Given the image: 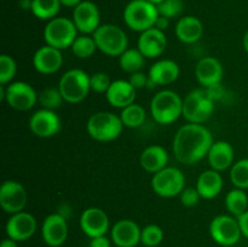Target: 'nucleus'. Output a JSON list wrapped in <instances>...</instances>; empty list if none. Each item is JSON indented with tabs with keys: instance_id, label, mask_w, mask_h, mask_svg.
I'll return each instance as SVG.
<instances>
[{
	"instance_id": "obj_51",
	"label": "nucleus",
	"mask_w": 248,
	"mask_h": 247,
	"mask_svg": "<svg viewBox=\"0 0 248 247\" xmlns=\"http://www.w3.org/2000/svg\"><path fill=\"white\" fill-rule=\"evenodd\" d=\"M247 150H248V144H247Z\"/></svg>"
},
{
	"instance_id": "obj_1",
	"label": "nucleus",
	"mask_w": 248,
	"mask_h": 247,
	"mask_svg": "<svg viewBox=\"0 0 248 247\" xmlns=\"http://www.w3.org/2000/svg\"><path fill=\"white\" fill-rule=\"evenodd\" d=\"M211 131L202 124H186L176 132L172 143L174 157L181 164L190 166L207 156L213 144Z\"/></svg>"
},
{
	"instance_id": "obj_24",
	"label": "nucleus",
	"mask_w": 248,
	"mask_h": 247,
	"mask_svg": "<svg viewBox=\"0 0 248 247\" xmlns=\"http://www.w3.org/2000/svg\"><path fill=\"white\" fill-rule=\"evenodd\" d=\"M181 74L178 63L172 60H160L150 67L148 75L153 84L156 86L170 85L176 81Z\"/></svg>"
},
{
	"instance_id": "obj_8",
	"label": "nucleus",
	"mask_w": 248,
	"mask_h": 247,
	"mask_svg": "<svg viewBox=\"0 0 248 247\" xmlns=\"http://www.w3.org/2000/svg\"><path fill=\"white\" fill-rule=\"evenodd\" d=\"M78 36V29L73 19L67 17H55L46 23L44 28V40L46 45L58 50L72 47Z\"/></svg>"
},
{
	"instance_id": "obj_43",
	"label": "nucleus",
	"mask_w": 248,
	"mask_h": 247,
	"mask_svg": "<svg viewBox=\"0 0 248 247\" xmlns=\"http://www.w3.org/2000/svg\"><path fill=\"white\" fill-rule=\"evenodd\" d=\"M237 220H239L242 236H245L246 239H248V210L244 213V215L240 216V217L237 218Z\"/></svg>"
},
{
	"instance_id": "obj_38",
	"label": "nucleus",
	"mask_w": 248,
	"mask_h": 247,
	"mask_svg": "<svg viewBox=\"0 0 248 247\" xmlns=\"http://www.w3.org/2000/svg\"><path fill=\"white\" fill-rule=\"evenodd\" d=\"M90 84H91V91L97 93H106L111 85V80L107 73L97 72L90 75Z\"/></svg>"
},
{
	"instance_id": "obj_11",
	"label": "nucleus",
	"mask_w": 248,
	"mask_h": 247,
	"mask_svg": "<svg viewBox=\"0 0 248 247\" xmlns=\"http://www.w3.org/2000/svg\"><path fill=\"white\" fill-rule=\"evenodd\" d=\"M4 101L15 110L27 111L35 106L39 94L28 82L15 81L5 85Z\"/></svg>"
},
{
	"instance_id": "obj_32",
	"label": "nucleus",
	"mask_w": 248,
	"mask_h": 247,
	"mask_svg": "<svg viewBox=\"0 0 248 247\" xmlns=\"http://www.w3.org/2000/svg\"><path fill=\"white\" fill-rule=\"evenodd\" d=\"M70 48H72V52L74 53V56H77L78 58H82V60L92 57L94 52L98 50L93 36L85 35V34L77 36Z\"/></svg>"
},
{
	"instance_id": "obj_31",
	"label": "nucleus",
	"mask_w": 248,
	"mask_h": 247,
	"mask_svg": "<svg viewBox=\"0 0 248 247\" xmlns=\"http://www.w3.org/2000/svg\"><path fill=\"white\" fill-rule=\"evenodd\" d=\"M120 118L125 127L137 128L144 124L147 119V111L140 104L132 103L126 108L121 109Z\"/></svg>"
},
{
	"instance_id": "obj_47",
	"label": "nucleus",
	"mask_w": 248,
	"mask_h": 247,
	"mask_svg": "<svg viewBox=\"0 0 248 247\" xmlns=\"http://www.w3.org/2000/svg\"><path fill=\"white\" fill-rule=\"evenodd\" d=\"M19 5L23 10H31V0H21Z\"/></svg>"
},
{
	"instance_id": "obj_17",
	"label": "nucleus",
	"mask_w": 248,
	"mask_h": 247,
	"mask_svg": "<svg viewBox=\"0 0 248 247\" xmlns=\"http://www.w3.org/2000/svg\"><path fill=\"white\" fill-rule=\"evenodd\" d=\"M80 228L90 239L103 236L109 230L108 215L99 207L86 208L80 216Z\"/></svg>"
},
{
	"instance_id": "obj_13",
	"label": "nucleus",
	"mask_w": 248,
	"mask_h": 247,
	"mask_svg": "<svg viewBox=\"0 0 248 247\" xmlns=\"http://www.w3.org/2000/svg\"><path fill=\"white\" fill-rule=\"evenodd\" d=\"M72 19L78 31L85 35H92L101 26V12L94 2L84 0L74 7Z\"/></svg>"
},
{
	"instance_id": "obj_26",
	"label": "nucleus",
	"mask_w": 248,
	"mask_h": 247,
	"mask_svg": "<svg viewBox=\"0 0 248 247\" xmlns=\"http://www.w3.org/2000/svg\"><path fill=\"white\" fill-rule=\"evenodd\" d=\"M223 185H224V181L220 172L212 169L202 172L196 181V189L201 198L206 200L217 198L222 193Z\"/></svg>"
},
{
	"instance_id": "obj_14",
	"label": "nucleus",
	"mask_w": 248,
	"mask_h": 247,
	"mask_svg": "<svg viewBox=\"0 0 248 247\" xmlns=\"http://www.w3.org/2000/svg\"><path fill=\"white\" fill-rule=\"evenodd\" d=\"M61 119L55 110L41 108L31 114L29 119V128L40 138H50L61 131Z\"/></svg>"
},
{
	"instance_id": "obj_12",
	"label": "nucleus",
	"mask_w": 248,
	"mask_h": 247,
	"mask_svg": "<svg viewBox=\"0 0 248 247\" xmlns=\"http://www.w3.org/2000/svg\"><path fill=\"white\" fill-rule=\"evenodd\" d=\"M28 201L26 188L17 181H5L0 186V206L9 215L22 212Z\"/></svg>"
},
{
	"instance_id": "obj_28",
	"label": "nucleus",
	"mask_w": 248,
	"mask_h": 247,
	"mask_svg": "<svg viewBox=\"0 0 248 247\" xmlns=\"http://www.w3.org/2000/svg\"><path fill=\"white\" fill-rule=\"evenodd\" d=\"M225 207L228 212L239 218L248 210V195L244 189L235 188L225 196Z\"/></svg>"
},
{
	"instance_id": "obj_20",
	"label": "nucleus",
	"mask_w": 248,
	"mask_h": 247,
	"mask_svg": "<svg viewBox=\"0 0 248 247\" xmlns=\"http://www.w3.org/2000/svg\"><path fill=\"white\" fill-rule=\"evenodd\" d=\"M138 50L145 58H156L165 52L167 47V38L165 31L153 28L142 31L138 38Z\"/></svg>"
},
{
	"instance_id": "obj_49",
	"label": "nucleus",
	"mask_w": 248,
	"mask_h": 247,
	"mask_svg": "<svg viewBox=\"0 0 248 247\" xmlns=\"http://www.w3.org/2000/svg\"><path fill=\"white\" fill-rule=\"evenodd\" d=\"M148 1L153 2V4H155V5H159L160 2H162V1H164V0H148Z\"/></svg>"
},
{
	"instance_id": "obj_23",
	"label": "nucleus",
	"mask_w": 248,
	"mask_h": 247,
	"mask_svg": "<svg viewBox=\"0 0 248 247\" xmlns=\"http://www.w3.org/2000/svg\"><path fill=\"white\" fill-rule=\"evenodd\" d=\"M207 159L211 169L218 172L225 171L234 165V148L227 140H216L211 145Z\"/></svg>"
},
{
	"instance_id": "obj_37",
	"label": "nucleus",
	"mask_w": 248,
	"mask_h": 247,
	"mask_svg": "<svg viewBox=\"0 0 248 247\" xmlns=\"http://www.w3.org/2000/svg\"><path fill=\"white\" fill-rule=\"evenodd\" d=\"M156 6L160 16H164L169 19L179 17L184 11L183 0H164Z\"/></svg>"
},
{
	"instance_id": "obj_19",
	"label": "nucleus",
	"mask_w": 248,
	"mask_h": 247,
	"mask_svg": "<svg viewBox=\"0 0 248 247\" xmlns=\"http://www.w3.org/2000/svg\"><path fill=\"white\" fill-rule=\"evenodd\" d=\"M63 64L62 51L52 46H41L33 56V67L38 73L51 75L57 73Z\"/></svg>"
},
{
	"instance_id": "obj_7",
	"label": "nucleus",
	"mask_w": 248,
	"mask_h": 247,
	"mask_svg": "<svg viewBox=\"0 0 248 247\" xmlns=\"http://www.w3.org/2000/svg\"><path fill=\"white\" fill-rule=\"evenodd\" d=\"M58 89L62 93L64 102L80 103L89 96L91 91L90 75L82 69H70L61 77Z\"/></svg>"
},
{
	"instance_id": "obj_18",
	"label": "nucleus",
	"mask_w": 248,
	"mask_h": 247,
	"mask_svg": "<svg viewBox=\"0 0 248 247\" xmlns=\"http://www.w3.org/2000/svg\"><path fill=\"white\" fill-rule=\"evenodd\" d=\"M142 229L132 219H120L113 225L110 237L118 247H136L140 242Z\"/></svg>"
},
{
	"instance_id": "obj_46",
	"label": "nucleus",
	"mask_w": 248,
	"mask_h": 247,
	"mask_svg": "<svg viewBox=\"0 0 248 247\" xmlns=\"http://www.w3.org/2000/svg\"><path fill=\"white\" fill-rule=\"evenodd\" d=\"M0 247H18V244L15 240L7 237V239L2 240L1 244H0Z\"/></svg>"
},
{
	"instance_id": "obj_44",
	"label": "nucleus",
	"mask_w": 248,
	"mask_h": 247,
	"mask_svg": "<svg viewBox=\"0 0 248 247\" xmlns=\"http://www.w3.org/2000/svg\"><path fill=\"white\" fill-rule=\"evenodd\" d=\"M170 26V19L166 18L164 16H159V18L156 19V23H155V28L160 29V31H165Z\"/></svg>"
},
{
	"instance_id": "obj_27",
	"label": "nucleus",
	"mask_w": 248,
	"mask_h": 247,
	"mask_svg": "<svg viewBox=\"0 0 248 247\" xmlns=\"http://www.w3.org/2000/svg\"><path fill=\"white\" fill-rule=\"evenodd\" d=\"M176 35L184 44H195L202 38L203 24L198 17L184 16L176 24Z\"/></svg>"
},
{
	"instance_id": "obj_30",
	"label": "nucleus",
	"mask_w": 248,
	"mask_h": 247,
	"mask_svg": "<svg viewBox=\"0 0 248 247\" xmlns=\"http://www.w3.org/2000/svg\"><path fill=\"white\" fill-rule=\"evenodd\" d=\"M145 62V57L138 48H127L123 55L119 57V64L125 73L133 74L140 72Z\"/></svg>"
},
{
	"instance_id": "obj_34",
	"label": "nucleus",
	"mask_w": 248,
	"mask_h": 247,
	"mask_svg": "<svg viewBox=\"0 0 248 247\" xmlns=\"http://www.w3.org/2000/svg\"><path fill=\"white\" fill-rule=\"evenodd\" d=\"M64 98L58 87H47L39 93V103L45 109L55 110L62 106Z\"/></svg>"
},
{
	"instance_id": "obj_15",
	"label": "nucleus",
	"mask_w": 248,
	"mask_h": 247,
	"mask_svg": "<svg viewBox=\"0 0 248 247\" xmlns=\"http://www.w3.org/2000/svg\"><path fill=\"white\" fill-rule=\"evenodd\" d=\"M36 219L33 215L28 212L15 213L7 219L5 225V232L7 237L17 242L26 241L31 239L36 232Z\"/></svg>"
},
{
	"instance_id": "obj_33",
	"label": "nucleus",
	"mask_w": 248,
	"mask_h": 247,
	"mask_svg": "<svg viewBox=\"0 0 248 247\" xmlns=\"http://www.w3.org/2000/svg\"><path fill=\"white\" fill-rule=\"evenodd\" d=\"M230 181L235 188L248 189V159H241L230 167Z\"/></svg>"
},
{
	"instance_id": "obj_42",
	"label": "nucleus",
	"mask_w": 248,
	"mask_h": 247,
	"mask_svg": "<svg viewBox=\"0 0 248 247\" xmlns=\"http://www.w3.org/2000/svg\"><path fill=\"white\" fill-rule=\"evenodd\" d=\"M207 90L208 94L211 96V98L213 99V101H217V99H220L223 97V93H224V90H223L222 85H216V86H212V87H208Z\"/></svg>"
},
{
	"instance_id": "obj_4",
	"label": "nucleus",
	"mask_w": 248,
	"mask_h": 247,
	"mask_svg": "<svg viewBox=\"0 0 248 247\" xmlns=\"http://www.w3.org/2000/svg\"><path fill=\"white\" fill-rule=\"evenodd\" d=\"M159 16L156 5L148 0H131L124 10V21L126 26L131 31L140 33L153 28Z\"/></svg>"
},
{
	"instance_id": "obj_21",
	"label": "nucleus",
	"mask_w": 248,
	"mask_h": 247,
	"mask_svg": "<svg viewBox=\"0 0 248 247\" xmlns=\"http://www.w3.org/2000/svg\"><path fill=\"white\" fill-rule=\"evenodd\" d=\"M195 77L205 89L219 85L223 79V65L216 57H202L195 67Z\"/></svg>"
},
{
	"instance_id": "obj_16",
	"label": "nucleus",
	"mask_w": 248,
	"mask_h": 247,
	"mask_svg": "<svg viewBox=\"0 0 248 247\" xmlns=\"http://www.w3.org/2000/svg\"><path fill=\"white\" fill-rule=\"evenodd\" d=\"M43 240L47 246L60 247L65 242L68 237L67 218L61 213H52L44 219L41 225Z\"/></svg>"
},
{
	"instance_id": "obj_36",
	"label": "nucleus",
	"mask_w": 248,
	"mask_h": 247,
	"mask_svg": "<svg viewBox=\"0 0 248 247\" xmlns=\"http://www.w3.org/2000/svg\"><path fill=\"white\" fill-rule=\"evenodd\" d=\"M17 73V64L14 58L9 55L0 56V85H7L12 82Z\"/></svg>"
},
{
	"instance_id": "obj_6",
	"label": "nucleus",
	"mask_w": 248,
	"mask_h": 247,
	"mask_svg": "<svg viewBox=\"0 0 248 247\" xmlns=\"http://www.w3.org/2000/svg\"><path fill=\"white\" fill-rule=\"evenodd\" d=\"M215 111V101L207 90L195 89L189 92L183 99V116L190 124H203Z\"/></svg>"
},
{
	"instance_id": "obj_25",
	"label": "nucleus",
	"mask_w": 248,
	"mask_h": 247,
	"mask_svg": "<svg viewBox=\"0 0 248 247\" xmlns=\"http://www.w3.org/2000/svg\"><path fill=\"white\" fill-rule=\"evenodd\" d=\"M169 153L161 145H149L142 152L140 156V164L145 172L156 173L161 171L169 164Z\"/></svg>"
},
{
	"instance_id": "obj_10",
	"label": "nucleus",
	"mask_w": 248,
	"mask_h": 247,
	"mask_svg": "<svg viewBox=\"0 0 248 247\" xmlns=\"http://www.w3.org/2000/svg\"><path fill=\"white\" fill-rule=\"evenodd\" d=\"M210 235L220 246H235L241 239L242 232L239 220L234 216H217L210 223Z\"/></svg>"
},
{
	"instance_id": "obj_39",
	"label": "nucleus",
	"mask_w": 248,
	"mask_h": 247,
	"mask_svg": "<svg viewBox=\"0 0 248 247\" xmlns=\"http://www.w3.org/2000/svg\"><path fill=\"white\" fill-rule=\"evenodd\" d=\"M179 198H181L182 205L186 206V207H194L198 205L200 199H202L196 188H186L181 193Z\"/></svg>"
},
{
	"instance_id": "obj_29",
	"label": "nucleus",
	"mask_w": 248,
	"mask_h": 247,
	"mask_svg": "<svg viewBox=\"0 0 248 247\" xmlns=\"http://www.w3.org/2000/svg\"><path fill=\"white\" fill-rule=\"evenodd\" d=\"M61 6L60 0H31V11L36 18L50 21L57 17Z\"/></svg>"
},
{
	"instance_id": "obj_5",
	"label": "nucleus",
	"mask_w": 248,
	"mask_h": 247,
	"mask_svg": "<svg viewBox=\"0 0 248 247\" xmlns=\"http://www.w3.org/2000/svg\"><path fill=\"white\" fill-rule=\"evenodd\" d=\"M92 36L97 48L110 57H120L128 48V38L125 31L115 24H101Z\"/></svg>"
},
{
	"instance_id": "obj_40",
	"label": "nucleus",
	"mask_w": 248,
	"mask_h": 247,
	"mask_svg": "<svg viewBox=\"0 0 248 247\" xmlns=\"http://www.w3.org/2000/svg\"><path fill=\"white\" fill-rule=\"evenodd\" d=\"M128 81L131 82V85L136 90L144 89V87H148V85H149V75L144 74L143 72H136L133 74H130Z\"/></svg>"
},
{
	"instance_id": "obj_41",
	"label": "nucleus",
	"mask_w": 248,
	"mask_h": 247,
	"mask_svg": "<svg viewBox=\"0 0 248 247\" xmlns=\"http://www.w3.org/2000/svg\"><path fill=\"white\" fill-rule=\"evenodd\" d=\"M110 240L103 235V236H97V237H92L90 240L89 247H110Z\"/></svg>"
},
{
	"instance_id": "obj_35",
	"label": "nucleus",
	"mask_w": 248,
	"mask_h": 247,
	"mask_svg": "<svg viewBox=\"0 0 248 247\" xmlns=\"http://www.w3.org/2000/svg\"><path fill=\"white\" fill-rule=\"evenodd\" d=\"M164 230L156 224H149L142 229L140 242L147 247H156L164 240Z\"/></svg>"
},
{
	"instance_id": "obj_2",
	"label": "nucleus",
	"mask_w": 248,
	"mask_h": 247,
	"mask_svg": "<svg viewBox=\"0 0 248 247\" xmlns=\"http://www.w3.org/2000/svg\"><path fill=\"white\" fill-rule=\"evenodd\" d=\"M150 114L160 125H171L183 116V99L172 90L159 91L150 102Z\"/></svg>"
},
{
	"instance_id": "obj_48",
	"label": "nucleus",
	"mask_w": 248,
	"mask_h": 247,
	"mask_svg": "<svg viewBox=\"0 0 248 247\" xmlns=\"http://www.w3.org/2000/svg\"><path fill=\"white\" fill-rule=\"evenodd\" d=\"M242 44H244V48H245V51H246V53L248 55V31H246V34H245L244 41H242Z\"/></svg>"
},
{
	"instance_id": "obj_45",
	"label": "nucleus",
	"mask_w": 248,
	"mask_h": 247,
	"mask_svg": "<svg viewBox=\"0 0 248 247\" xmlns=\"http://www.w3.org/2000/svg\"><path fill=\"white\" fill-rule=\"evenodd\" d=\"M61 4H62V6H65V7H77L78 5L81 4L84 0H60Z\"/></svg>"
},
{
	"instance_id": "obj_9",
	"label": "nucleus",
	"mask_w": 248,
	"mask_h": 247,
	"mask_svg": "<svg viewBox=\"0 0 248 247\" xmlns=\"http://www.w3.org/2000/svg\"><path fill=\"white\" fill-rule=\"evenodd\" d=\"M152 189L156 195L170 199L181 195L186 189V177L177 167H165L153 174Z\"/></svg>"
},
{
	"instance_id": "obj_50",
	"label": "nucleus",
	"mask_w": 248,
	"mask_h": 247,
	"mask_svg": "<svg viewBox=\"0 0 248 247\" xmlns=\"http://www.w3.org/2000/svg\"><path fill=\"white\" fill-rule=\"evenodd\" d=\"M223 247H236V246H223Z\"/></svg>"
},
{
	"instance_id": "obj_3",
	"label": "nucleus",
	"mask_w": 248,
	"mask_h": 247,
	"mask_svg": "<svg viewBox=\"0 0 248 247\" xmlns=\"http://www.w3.org/2000/svg\"><path fill=\"white\" fill-rule=\"evenodd\" d=\"M120 116L111 111H98L90 116L86 128L90 137L97 142H111L120 137L124 130Z\"/></svg>"
},
{
	"instance_id": "obj_22",
	"label": "nucleus",
	"mask_w": 248,
	"mask_h": 247,
	"mask_svg": "<svg viewBox=\"0 0 248 247\" xmlns=\"http://www.w3.org/2000/svg\"><path fill=\"white\" fill-rule=\"evenodd\" d=\"M137 90L131 85L128 80H115L111 81L110 87L106 92L108 103L114 108L124 109L135 103Z\"/></svg>"
}]
</instances>
